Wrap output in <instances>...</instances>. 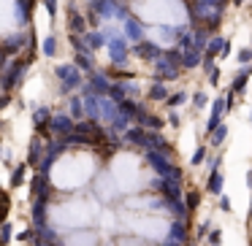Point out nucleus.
Returning a JSON list of instances; mask_svg holds the SVG:
<instances>
[{"label":"nucleus","mask_w":252,"mask_h":246,"mask_svg":"<svg viewBox=\"0 0 252 246\" xmlns=\"http://www.w3.org/2000/svg\"><path fill=\"white\" fill-rule=\"evenodd\" d=\"M76 68L79 71H87V73H93V68H95V62H93V55H90V49L87 52H76Z\"/></svg>","instance_id":"1a4fd4ad"},{"label":"nucleus","mask_w":252,"mask_h":246,"mask_svg":"<svg viewBox=\"0 0 252 246\" xmlns=\"http://www.w3.org/2000/svg\"><path fill=\"white\" fill-rule=\"evenodd\" d=\"M225 44H228V41H225L222 35H212V38H209V44H206V57H214V60H217V57L222 55Z\"/></svg>","instance_id":"0eeeda50"},{"label":"nucleus","mask_w":252,"mask_h":246,"mask_svg":"<svg viewBox=\"0 0 252 246\" xmlns=\"http://www.w3.org/2000/svg\"><path fill=\"white\" fill-rule=\"evenodd\" d=\"M106 49H109V62L122 65V62L127 60V55L133 52V46H127V41L122 38V35H111L109 44H106Z\"/></svg>","instance_id":"f257e3e1"},{"label":"nucleus","mask_w":252,"mask_h":246,"mask_svg":"<svg viewBox=\"0 0 252 246\" xmlns=\"http://www.w3.org/2000/svg\"><path fill=\"white\" fill-rule=\"evenodd\" d=\"M122 33H125L127 41H133V44H141V41H144V25L136 22V19H125V27H122Z\"/></svg>","instance_id":"20e7f679"},{"label":"nucleus","mask_w":252,"mask_h":246,"mask_svg":"<svg viewBox=\"0 0 252 246\" xmlns=\"http://www.w3.org/2000/svg\"><path fill=\"white\" fill-rule=\"evenodd\" d=\"M41 3H44L46 14H49V17L55 19V17H57V0H41Z\"/></svg>","instance_id":"f8f14e48"},{"label":"nucleus","mask_w":252,"mask_h":246,"mask_svg":"<svg viewBox=\"0 0 252 246\" xmlns=\"http://www.w3.org/2000/svg\"><path fill=\"white\" fill-rule=\"evenodd\" d=\"M250 73H252V68H250V65H241V73H236V79H233V92H236V95H244V92H247V82H250Z\"/></svg>","instance_id":"423d86ee"},{"label":"nucleus","mask_w":252,"mask_h":246,"mask_svg":"<svg viewBox=\"0 0 252 246\" xmlns=\"http://www.w3.org/2000/svg\"><path fill=\"white\" fill-rule=\"evenodd\" d=\"M217 82H220V71H217V68H214V71L209 73V84H217Z\"/></svg>","instance_id":"f3484780"},{"label":"nucleus","mask_w":252,"mask_h":246,"mask_svg":"<svg viewBox=\"0 0 252 246\" xmlns=\"http://www.w3.org/2000/svg\"><path fill=\"white\" fill-rule=\"evenodd\" d=\"M41 52H44V57H55L57 55V38L55 35H46L44 44H41Z\"/></svg>","instance_id":"9b49d317"},{"label":"nucleus","mask_w":252,"mask_h":246,"mask_svg":"<svg viewBox=\"0 0 252 246\" xmlns=\"http://www.w3.org/2000/svg\"><path fill=\"white\" fill-rule=\"evenodd\" d=\"M203 60H206V52H201V49H187L185 57H182V68H185V71H192V68L203 65Z\"/></svg>","instance_id":"39448f33"},{"label":"nucleus","mask_w":252,"mask_h":246,"mask_svg":"<svg viewBox=\"0 0 252 246\" xmlns=\"http://www.w3.org/2000/svg\"><path fill=\"white\" fill-rule=\"evenodd\" d=\"M163 52H165V49H160V46L155 44V41H141V44L133 46V55H138L141 60H149V62L158 60V57L163 55Z\"/></svg>","instance_id":"7ed1b4c3"},{"label":"nucleus","mask_w":252,"mask_h":246,"mask_svg":"<svg viewBox=\"0 0 252 246\" xmlns=\"http://www.w3.org/2000/svg\"><path fill=\"white\" fill-rule=\"evenodd\" d=\"M84 41H87V46H90L93 52H98L100 46L109 44V41H106V35H103V33H98V30H90V33L84 35Z\"/></svg>","instance_id":"6e6552de"},{"label":"nucleus","mask_w":252,"mask_h":246,"mask_svg":"<svg viewBox=\"0 0 252 246\" xmlns=\"http://www.w3.org/2000/svg\"><path fill=\"white\" fill-rule=\"evenodd\" d=\"M185 98H187L185 92H176V95H171V98H168V103H171V106H176V103H182Z\"/></svg>","instance_id":"2eb2a0df"},{"label":"nucleus","mask_w":252,"mask_h":246,"mask_svg":"<svg viewBox=\"0 0 252 246\" xmlns=\"http://www.w3.org/2000/svg\"><path fill=\"white\" fill-rule=\"evenodd\" d=\"M76 71H79L76 62H60V65H55V76L63 79V82H65V87H76V84L82 82Z\"/></svg>","instance_id":"f03ea898"},{"label":"nucleus","mask_w":252,"mask_h":246,"mask_svg":"<svg viewBox=\"0 0 252 246\" xmlns=\"http://www.w3.org/2000/svg\"><path fill=\"white\" fill-rule=\"evenodd\" d=\"M192 103H195L198 109H201V106H206V95H203V92H195V95H192Z\"/></svg>","instance_id":"4468645a"},{"label":"nucleus","mask_w":252,"mask_h":246,"mask_svg":"<svg viewBox=\"0 0 252 246\" xmlns=\"http://www.w3.org/2000/svg\"><path fill=\"white\" fill-rule=\"evenodd\" d=\"M236 60H239L241 65H247V62L252 60V49H239V55H236Z\"/></svg>","instance_id":"ddd939ff"},{"label":"nucleus","mask_w":252,"mask_h":246,"mask_svg":"<svg viewBox=\"0 0 252 246\" xmlns=\"http://www.w3.org/2000/svg\"><path fill=\"white\" fill-rule=\"evenodd\" d=\"M71 109H73V116H82V103H79L76 98L71 100Z\"/></svg>","instance_id":"dca6fc26"},{"label":"nucleus","mask_w":252,"mask_h":246,"mask_svg":"<svg viewBox=\"0 0 252 246\" xmlns=\"http://www.w3.org/2000/svg\"><path fill=\"white\" fill-rule=\"evenodd\" d=\"M220 57H230V41L225 44V49H222V55H220Z\"/></svg>","instance_id":"a211bd4d"},{"label":"nucleus","mask_w":252,"mask_h":246,"mask_svg":"<svg viewBox=\"0 0 252 246\" xmlns=\"http://www.w3.org/2000/svg\"><path fill=\"white\" fill-rule=\"evenodd\" d=\"M230 3H233L236 8H239V6H244V0H230Z\"/></svg>","instance_id":"6ab92c4d"},{"label":"nucleus","mask_w":252,"mask_h":246,"mask_svg":"<svg viewBox=\"0 0 252 246\" xmlns=\"http://www.w3.org/2000/svg\"><path fill=\"white\" fill-rule=\"evenodd\" d=\"M149 98H152V100H165V98H168V89H165V84L160 82V79H158V82H152V87H149Z\"/></svg>","instance_id":"9d476101"}]
</instances>
